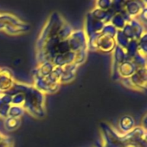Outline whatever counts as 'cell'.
I'll return each mask as SVG.
<instances>
[{"mask_svg":"<svg viewBox=\"0 0 147 147\" xmlns=\"http://www.w3.org/2000/svg\"><path fill=\"white\" fill-rule=\"evenodd\" d=\"M20 125V119L19 117H10L5 121V127L9 130L16 129Z\"/></svg>","mask_w":147,"mask_h":147,"instance_id":"6da1fadb","label":"cell"}]
</instances>
